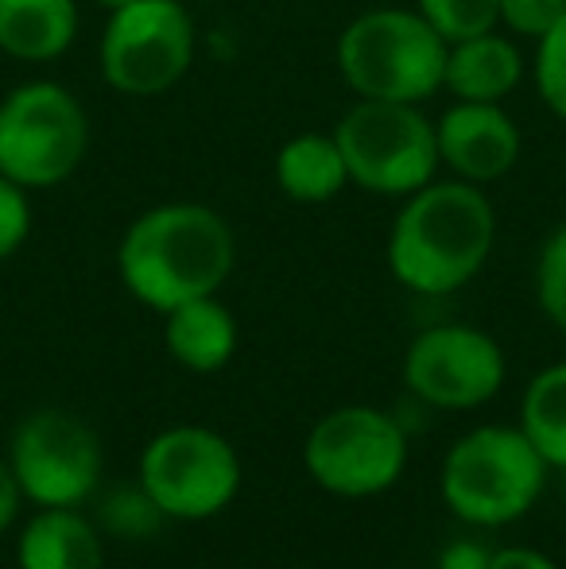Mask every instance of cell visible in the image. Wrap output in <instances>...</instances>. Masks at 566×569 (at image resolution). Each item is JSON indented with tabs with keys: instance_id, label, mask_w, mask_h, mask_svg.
Here are the masks:
<instances>
[{
	"instance_id": "10",
	"label": "cell",
	"mask_w": 566,
	"mask_h": 569,
	"mask_svg": "<svg viewBox=\"0 0 566 569\" xmlns=\"http://www.w3.org/2000/svg\"><path fill=\"white\" fill-rule=\"evenodd\" d=\"M195 62V20L179 0H132L109 12L101 74L129 98L171 90Z\"/></svg>"
},
{
	"instance_id": "1",
	"label": "cell",
	"mask_w": 566,
	"mask_h": 569,
	"mask_svg": "<svg viewBox=\"0 0 566 569\" xmlns=\"http://www.w3.org/2000/svg\"><path fill=\"white\" fill-rule=\"evenodd\" d=\"M234 260L237 240L229 221L198 202H171L140 213L117 248L121 283L159 315L218 295Z\"/></svg>"
},
{
	"instance_id": "24",
	"label": "cell",
	"mask_w": 566,
	"mask_h": 569,
	"mask_svg": "<svg viewBox=\"0 0 566 569\" xmlns=\"http://www.w3.org/2000/svg\"><path fill=\"white\" fill-rule=\"evenodd\" d=\"M493 550H485L474 539H458L438 555V569H489Z\"/></svg>"
},
{
	"instance_id": "17",
	"label": "cell",
	"mask_w": 566,
	"mask_h": 569,
	"mask_svg": "<svg viewBox=\"0 0 566 569\" xmlns=\"http://www.w3.org/2000/svg\"><path fill=\"white\" fill-rule=\"evenodd\" d=\"M276 182L287 198L295 202H330L341 194V187L349 182L346 159L334 136H295L276 156Z\"/></svg>"
},
{
	"instance_id": "27",
	"label": "cell",
	"mask_w": 566,
	"mask_h": 569,
	"mask_svg": "<svg viewBox=\"0 0 566 569\" xmlns=\"http://www.w3.org/2000/svg\"><path fill=\"white\" fill-rule=\"evenodd\" d=\"M101 8H109V12H117V8H125V4H132V0H98Z\"/></svg>"
},
{
	"instance_id": "21",
	"label": "cell",
	"mask_w": 566,
	"mask_h": 569,
	"mask_svg": "<svg viewBox=\"0 0 566 569\" xmlns=\"http://www.w3.org/2000/svg\"><path fill=\"white\" fill-rule=\"evenodd\" d=\"M539 51H536V86H539V98L544 106L552 109L555 117L566 120V12L559 16L547 36L536 39Z\"/></svg>"
},
{
	"instance_id": "11",
	"label": "cell",
	"mask_w": 566,
	"mask_h": 569,
	"mask_svg": "<svg viewBox=\"0 0 566 569\" xmlns=\"http://www.w3.org/2000/svg\"><path fill=\"white\" fill-rule=\"evenodd\" d=\"M505 349L474 326H430L408 345L404 383L438 411H474L505 388Z\"/></svg>"
},
{
	"instance_id": "7",
	"label": "cell",
	"mask_w": 566,
	"mask_h": 569,
	"mask_svg": "<svg viewBox=\"0 0 566 569\" xmlns=\"http://www.w3.org/2000/svg\"><path fill=\"white\" fill-rule=\"evenodd\" d=\"M140 488L163 519L202 523L234 503L241 488V457L229 438L210 427H167L143 446Z\"/></svg>"
},
{
	"instance_id": "19",
	"label": "cell",
	"mask_w": 566,
	"mask_h": 569,
	"mask_svg": "<svg viewBox=\"0 0 566 569\" xmlns=\"http://www.w3.org/2000/svg\"><path fill=\"white\" fill-rule=\"evenodd\" d=\"M419 16L446 43H461V39L497 31L500 0H419Z\"/></svg>"
},
{
	"instance_id": "14",
	"label": "cell",
	"mask_w": 566,
	"mask_h": 569,
	"mask_svg": "<svg viewBox=\"0 0 566 569\" xmlns=\"http://www.w3.org/2000/svg\"><path fill=\"white\" fill-rule=\"evenodd\" d=\"M520 51H516L513 39L497 36V31H485V36L446 47L443 86L458 101H493V106H500V98H508L520 86Z\"/></svg>"
},
{
	"instance_id": "6",
	"label": "cell",
	"mask_w": 566,
	"mask_h": 569,
	"mask_svg": "<svg viewBox=\"0 0 566 569\" xmlns=\"http://www.w3.org/2000/svg\"><path fill=\"white\" fill-rule=\"evenodd\" d=\"M349 182L369 194L408 198L438 174V132L408 101H357L334 128Z\"/></svg>"
},
{
	"instance_id": "23",
	"label": "cell",
	"mask_w": 566,
	"mask_h": 569,
	"mask_svg": "<svg viewBox=\"0 0 566 569\" xmlns=\"http://www.w3.org/2000/svg\"><path fill=\"white\" fill-rule=\"evenodd\" d=\"M566 12V0H500V23L516 36H547Z\"/></svg>"
},
{
	"instance_id": "2",
	"label": "cell",
	"mask_w": 566,
	"mask_h": 569,
	"mask_svg": "<svg viewBox=\"0 0 566 569\" xmlns=\"http://www.w3.org/2000/svg\"><path fill=\"white\" fill-rule=\"evenodd\" d=\"M497 240V213L481 187L430 179L408 194L388 232V268L416 295H454L485 268Z\"/></svg>"
},
{
	"instance_id": "4",
	"label": "cell",
	"mask_w": 566,
	"mask_h": 569,
	"mask_svg": "<svg viewBox=\"0 0 566 569\" xmlns=\"http://www.w3.org/2000/svg\"><path fill=\"white\" fill-rule=\"evenodd\" d=\"M446 39L419 12L377 8L341 31L338 70L361 101L419 106L443 86Z\"/></svg>"
},
{
	"instance_id": "12",
	"label": "cell",
	"mask_w": 566,
	"mask_h": 569,
	"mask_svg": "<svg viewBox=\"0 0 566 569\" xmlns=\"http://www.w3.org/2000/svg\"><path fill=\"white\" fill-rule=\"evenodd\" d=\"M438 159L458 179L485 187L520 159V128L493 101H458L438 120Z\"/></svg>"
},
{
	"instance_id": "15",
	"label": "cell",
	"mask_w": 566,
	"mask_h": 569,
	"mask_svg": "<svg viewBox=\"0 0 566 569\" xmlns=\"http://www.w3.org/2000/svg\"><path fill=\"white\" fill-rule=\"evenodd\" d=\"M167 352L190 372H221L237 352V322L214 295L167 310Z\"/></svg>"
},
{
	"instance_id": "20",
	"label": "cell",
	"mask_w": 566,
	"mask_h": 569,
	"mask_svg": "<svg viewBox=\"0 0 566 569\" xmlns=\"http://www.w3.org/2000/svg\"><path fill=\"white\" fill-rule=\"evenodd\" d=\"M536 295L544 307L547 322L566 333V226L552 232V240L539 252L536 268Z\"/></svg>"
},
{
	"instance_id": "18",
	"label": "cell",
	"mask_w": 566,
	"mask_h": 569,
	"mask_svg": "<svg viewBox=\"0 0 566 569\" xmlns=\"http://www.w3.org/2000/svg\"><path fill=\"white\" fill-rule=\"evenodd\" d=\"M520 430L552 469H566V360L532 376L520 399Z\"/></svg>"
},
{
	"instance_id": "22",
	"label": "cell",
	"mask_w": 566,
	"mask_h": 569,
	"mask_svg": "<svg viewBox=\"0 0 566 569\" xmlns=\"http://www.w3.org/2000/svg\"><path fill=\"white\" fill-rule=\"evenodd\" d=\"M28 232H31L28 190L0 174V260H8L28 240Z\"/></svg>"
},
{
	"instance_id": "5",
	"label": "cell",
	"mask_w": 566,
	"mask_h": 569,
	"mask_svg": "<svg viewBox=\"0 0 566 569\" xmlns=\"http://www.w3.org/2000/svg\"><path fill=\"white\" fill-rule=\"evenodd\" d=\"M90 148V120L59 82H28L0 101V174L23 190L67 182Z\"/></svg>"
},
{
	"instance_id": "13",
	"label": "cell",
	"mask_w": 566,
	"mask_h": 569,
	"mask_svg": "<svg viewBox=\"0 0 566 569\" xmlns=\"http://www.w3.org/2000/svg\"><path fill=\"white\" fill-rule=\"evenodd\" d=\"M20 569H106L98 527L78 508H39L16 542Z\"/></svg>"
},
{
	"instance_id": "16",
	"label": "cell",
	"mask_w": 566,
	"mask_h": 569,
	"mask_svg": "<svg viewBox=\"0 0 566 569\" xmlns=\"http://www.w3.org/2000/svg\"><path fill=\"white\" fill-rule=\"evenodd\" d=\"M75 0H0V51L20 62H51L75 43Z\"/></svg>"
},
{
	"instance_id": "28",
	"label": "cell",
	"mask_w": 566,
	"mask_h": 569,
	"mask_svg": "<svg viewBox=\"0 0 566 569\" xmlns=\"http://www.w3.org/2000/svg\"><path fill=\"white\" fill-rule=\"evenodd\" d=\"M563 488H566V469H563Z\"/></svg>"
},
{
	"instance_id": "26",
	"label": "cell",
	"mask_w": 566,
	"mask_h": 569,
	"mask_svg": "<svg viewBox=\"0 0 566 569\" xmlns=\"http://www.w3.org/2000/svg\"><path fill=\"white\" fill-rule=\"evenodd\" d=\"M20 503H23V492H20V485H16L12 465L0 461V535L16 523V516H20Z\"/></svg>"
},
{
	"instance_id": "9",
	"label": "cell",
	"mask_w": 566,
	"mask_h": 569,
	"mask_svg": "<svg viewBox=\"0 0 566 569\" xmlns=\"http://www.w3.org/2000/svg\"><path fill=\"white\" fill-rule=\"evenodd\" d=\"M8 465L36 508H82L101 485V442L75 411L43 407L16 422Z\"/></svg>"
},
{
	"instance_id": "8",
	"label": "cell",
	"mask_w": 566,
	"mask_h": 569,
	"mask_svg": "<svg viewBox=\"0 0 566 569\" xmlns=\"http://www.w3.org/2000/svg\"><path fill=\"white\" fill-rule=\"evenodd\" d=\"M302 465L322 492L341 500L380 496L408 469V435L377 407H338L322 415L302 446Z\"/></svg>"
},
{
	"instance_id": "3",
	"label": "cell",
	"mask_w": 566,
	"mask_h": 569,
	"mask_svg": "<svg viewBox=\"0 0 566 569\" xmlns=\"http://www.w3.org/2000/svg\"><path fill=\"white\" fill-rule=\"evenodd\" d=\"M552 465L520 427H477L446 450L443 503L469 527H505L539 503Z\"/></svg>"
},
{
	"instance_id": "25",
	"label": "cell",
	"mask_w": 566,
	"mask_h": 569,
	"mask_svg": "<svg viewBox=\"0 0 566 569\" xmlns=\"http://www.w3.org/2000/svg\"><path fill=\"white\" fill-rule=\"evenodd\" d=\"M489 569H559V566L532 547H505V550H493Z\"/></svg>"
}]
</instances>
